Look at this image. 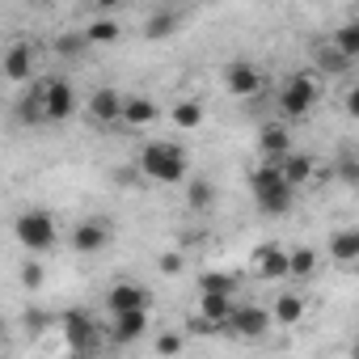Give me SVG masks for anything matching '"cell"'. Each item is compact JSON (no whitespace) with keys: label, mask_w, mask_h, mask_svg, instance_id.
Here are the masks:
<instances>
[{"label":"cell","mask_w":359,"mask_h":359,"mask_svg":"<svg viewBox=\"0 0 359 359\" xmlns=\"http://www.w3.org/2000/svg\"><path fill=\"white\" fill-rule=\"evenodd\" d=\"M135 169L148 177V182L177 187V182H187V173H191V156H187L182 144H173V140H148V144L140 148Z\"/></svg>","instance_id":"obj_1"},{"label":"cell","mask_w":359,"mask_h":359,"mask_svg":"<svg viewBox=\"0 0 359 359\" xmlns=\"http://www.w3.org/2000/svg\"><path fill=\"white\" fill-rule=\"evenodd\" d=\"M13 237H18L22 250L47 254V250H55V241H60V224H55V216H51L47 208H26V212H18V220H13Z\"/></svg>","instance_id":"obj_2"},{"label":"cell","mask_w":359,"mask_h":359,"mask_svg":"<svg viewBox=\"0 0 359 359\" xmlns=\"http://www.w3.org/2000/svg\"><path fill=\"white\" fill-rule=\"evenodd\" d=\"M60 334H64V342H68V351L76 359H93L102 351V330H97V321L85 309H68L60 317Z\"/></svg>","instance_id":"obj_3"},{"label":"cell","mask_w":359,"mask_h":359,"mask_svg":"<svg viewBox=\"0 0 359 359\" xmlns=\"http://www.w3.org/2000/svg\"><path fill=\"white\" fill-rule=\"evenodd\" d=\"M317 97H321V89H317V81H313L309 72H296V76H287V85L279 89V114H283V123H296V118H304V114L317 106Z\"/></svg>","instance_id":"obj_4"},{"label":"cell","mask_w":359,"mask_h":359,"mask_svg":"<svg viewBox=\"0 0 359 359\" xmlns=\"http://www.w3.org/2000/svg\"><path fill=\"white\" fill-rule=\"evenodd\" d=\"M39 97H43V123H64V118H72L76 114V89H72V81L68 76H51V81H43L39 85Z\"/></svg>","instance_id":"obj_5"},{"label":"cell","mask_w":359,"mask_h":359,"mask_svg":"<svg viewBox=\"0 0 359 359\" xmlns=\"http://www.w3.org/2000/svg\"><path fill=\"white\" fill-rule=\"evenodd\" d=\"M271 313H266V304H237L233 309V317H229V325H224V334H233V338H241V342H262L266 334H271Z\"/></svg>","instance_id":"obj_6"},{"label":"cell","mask_w":359,"mask_h":359,"mask_svg":"<svg viewBox=\"0 0 359 359\" xmlns=\"http://www.w3.org/2000/svg\"><path fill=\"white\" fill-rule=\"evenodd\" d=\"M224 89L233 93V97H258L262 93V68L258 64H250V60H233V64H224Z\"/></svg>","instance_id":"obj_7"},{"label":"cell","mask_w":359,"mask_h":359,"mask_svg":"<svg viewBox=\"0 0 359 359\" xmlns=\"http://www.w3.org/2000/svg\"><path fill=\"white\" fill-rule=\"evenodd\" d=\"M148 304H152L148 287H140V283H131V279H118V283L106 292V309H110V317H123V313H148Z\"/></svg>","instance_id":"obj_8"},{"label":"cell","mask_w":359,"mask_h":359,"mask_svg":"<svg viewBox=\"0 0 359 359\" xmlns=\"http://www.w3.org/2000/svg\"><path fill=\"white\" fill-rule=\"evenodd\" d=\"M161 118V106H156V97H148V93H123V127H131V131H144V127H152Z\"/></svg>","instance_id":"obj_9"},{"label":"cell","mask_w":359,"mask_h":359,"mask_svg":"<svg viewBox=\"0 0 359 359\" xmlns=\"http://www.w3.org/2000/svg\"><path fill=\"white\" fill-rule=\"evenodd\" d=\"M68 245L76 254H102L110 245V224L106 220H81L72 233H68Z\"/></svg>","instance_id":"obj_10"},{"label":"cell","mask_w":359,"mask_h":359,"mask_svg":"<svg viewBox=\"0 0 359 359\" xmlns=\"http://www.w3.org/2000/svg\"><path fill=\"white\" fill-rule=\"evenodd\" d=\"M0 72H5V81H13V85H22V81H30L34 76V47L30 43H9V51L0 55Z\"/></svg>","instance_id":"obj_11"},{"label":"cell","mask_w":359,"mask_h":359,"mask_svg":"<svg viewBox=\"0 0 359 359\" xmlns=\"http://www.w3.org/2000/svg\"><path fill=\"white\" fill-rule=\"evenodd\" d=\"M89 118L102 123V127H114V123L123 118V93L110 89V85L93 89V93H89Z\"/></svg>","instance_id":"obj_12"},{"label":"cell","mask_w":359,"mask_h":359,"mask_svg":"<svg viewBox=\"0 0 359 359\" xmlns=\"http://www.w3.org/2000/svg\"><path fill=\"white\" fill-rule=\"evenodd\" d=\"M254 203H258V212H266V216H287V212H292V203H296V191L279 177V182H271V187L254 191Z\"/></svg>","instance_id":"obj_13"},{"label":"cell","mask_w":359,"mask_h":359,"mask_svg":"<svg viewBox=\"0 0 359 359\" xmlns=\"http://www.w3.org/2000/svg\"><path fill=\"white\" fill-rule=\"evenodd\" d=\"M258 152H262L266 161H283V156L292 152V127H287V123H266V127H258Z\"/></svg>","instance_id":"obj_14"},{"label":"cell","mask_w":359,"mask_h":359,"mask_svg":"<svg viewBox=\"0 0 359 359\" xmlns=\"http://www.w3.org/2000/svg\"><path fill=\"white\" fill-rule=\"evenodd\" d=\"M250 271H254L258 279H287V250H279V245L254 250V254H250Z\"/></svg>","instance_id":"obj_15"},{"label":"cell","mask_w":359,"mask_h":359,"mask_svg":"<svg viewBox=\"0 0 359 359\" xmlns=\"http://www.w3.org/2000/svg\"><path fill=\"white\" fill-rule=\"evenodd\" d=\"M275 165H279L283 182H287L292 191H300L304 182H313V173H317V161H313L309 152H296V148H292V152H287L283 161H275Z\"/></svg>","instance_id":"obj_16"},{"label":"cell","mask_w":359,"mask_h":359,"mask_svg":"<svg viewBox=\"0 0 359 359\" xmlns=\"http://www.w3.org/2000/svg\"><path fill=\"white\" fill-rule=\"evenodd\" d=\"M266 313H271V321H279V325H300V321H304V296H300V292H279Z\"/></svg>","instance_id":"obj_17"},{"label":"cell","mask_w":359,"mask_h":359,"mask_svg":"<svg viewBox=\"0 0 359 359\" xmlns=\"http://www.w3.org/2000/svg\"><path fill=\"white\" fill-rule=\"evenodd\" d=\"M81 39H85V47H110V43L123 39V26L114 18H89V26L81 30Z\"/></svg>","instance_id":"obj_18"},{"label":"cell","mask_w":359,"mask_h":359,"mask_svg":"<svg viewBox=\"0 0 359 359\" xmlns=\"http://www.w3.org/2000/svg\"><path fill=\"white\" fill-rule=\"evenodd\" d=\"M330 258H334L338 266L359 262V229H338V233H330Z\"/></svg>","instance_id":"obj_19"},{"label":"cell","mask_w":359,"mask_h":359,"mask_svg":"<svg viewBox=\"0 0 359 359\" xmlns=\"http://www.w3.org/2000/svg\"><path fill=\"white\" fill-rule=\"evenodd\" d=\"M148 334V313H123V317H114V325H110V342H140Z\"/></svg>","instance_id":"obj_20"},{"label":"cell","mask_w":359,"mask_h":359,"mask_svg":"<svg viewBox=\"0 0 359 359\" xmlns=\"http://www.w3.org/2000/svg\"><path fill=\"white\" fill-rule=\"evenodd\" d=\"M241 279L233 271H203L199 275V296H237Z\"/></svg>","instance_id":"obj_21"},{"label":"cell","mask_w":359,"mask_h":359,"mask_svg":"<svg viewBox=\"0 0 359 359\" xmlns=\"http://www.w3.org/2000/svg\"><path fill=\"white\" fill-rule=\"evenodd\" d=\"M169 118H173L177 131H195V127H203V102H199V97H182V102L173 106Z\"/></svg>","instance_id":"obj_22"},{"label":"cell","mask_w":359,"mask_h":359,"mask_svg":"<svg viewBox=\"0 0 359 359\" xmlns=\"http://www.w3.org/2000/svg\"><path fill=\"white\" fill-rule=\"evenodd\" d=\"M330 47L342 55V60H359V22H342L338 30H334V39H330Z\"/></svg>","instance_id":"obj_23"},{"label":"cell","mask_w":359,"mask_h":359,"mask_svg":"<svg viewBox=\"0 0 359 359\" xmlns=\"http://www.w3.org/2000/svg\"><path fill=\"white\" fill-rule=\"evenodd\" d=\"M313 68L325 72V76H346V72H351V60H342L330 43H321V47L313 51Z\"/></svg>","instance_id":"obj_24"},{"label":"cell","mask_w":359,"mask_h":359,"mask_svg":"<svg viewBox=\"0 0 359 359\" xmlns=\"http://www.w3.org/2000/svg\"><path fill=\"white\" fill-rule=\"evenodd\" d=\"M313 275H317V250H309V245L292 250L287 254V279H313Z\"/></svg>","instance_id":"obj_25"},{"label":"cell","mask_w":359,"mask_h":359,"mask_svg":"<svg viewBox=\"0 0 359 359\" xmlns=\"http://www.w3.org/2000/svg\"><path fill=\"white\" fill-rule=\"evenodd\" d=\"M187 203L195 212H208L216 203V187L208 182V177H187Z\"/></svg>","instance_id":"obj_26"},{"label":"cell","mask_w":359,"mask_h":359,"mask_svg":"<svg viewBox=\"0 0 359 359\" xmlns=\"http://www.w3.org/2000/svg\"><path fill=\"white\" fill-rule=\"evenodd\" d=\"M177 22H182V18H177L173 9H161V13H152V18L144 22V39H169V34L177 30Z\"/></svg>","instance_id":"obj_27"},{"label":"cell","mask_w":359,"mask_h":359,"mask_svg":"<svg viewBox=\"0 0 359 359\" xmlns=\"http://www.w3.org/2000/svg\"><path fill=\"white\" fill-rule=\"evenodd\" d=\"M152 342H156V355H161V359H173V355H182V346H187V338L177 334V330H161Z\"/></svg>","instance_id":"obj_28"},{"label":"cell","mask_w":359,"mask_h":359,"mask_svg":"<svg viewBox=\"0 0 359 359\" xmlns=\"http://www.w3.org/2000/svg\"><path fill=\"white\" fill-rule=\"evenodd\" d=\"M156 271H161L165 279L182 275V271H187V254H182V250H165V254H156Z\"/></svg>","instance_id":"obj_29"},{"label":"cell","mask_w":359,"mask_h":359,"mask_svg":"<svg viewBox=\"0 0 359 359\" xmlns=\"http://www.w3.org/2000/svg\"><path fill=\"white\" fill-rule=\"evenodd\" d=\"M18 118L22 123H43V97H39V85L22 97V106H18Z\"/></svg>","instance_id":"obj_30"},{"label":"cell","mask_w":359,"mask_h":359,"mask_svg":"<svg viewBox=\"0 0 359 359\" xmlns=\"http://www.w3.org/2000/svg\"><path fill=\"white\" fill-rule=\"evenodd\" d=\"M47 325H55V317H51V313H43V309H34V304H30V309H26V334H30V338H39V334H43V330H47Z\"/></svg>","instance_id":"obj_31"},{"label":"cell","mask_w":359,"mask_h":359,"mask_svg":"<svg viewBox=\"0 0 359 359\" xmlns=\"http://www.w3.org/2000/svg\"><path fill=\"white\" fill-rule=\"evenodd\" d=\"M22 287H26V292H39V287H43V262H39V258L22 262Z\"/></svg>","instance_id":"obj_32"},{"label":"cell","mask_w":359,"mask_h":359,"mask_svg":"<svg viewBox=\"0 0 359 359\" xmlns=\"http://www.w3.org/2000/svg\"><path fill=\"white\" fill-rule=\"evenodd\" d=\"M81 51H85V39H81V34H60V39H55V55L72 60V55H81Z\"/></svg>","instance_id":"obj_33"},{"label":"cell","mask_w":359,"mask_h":359,"mask_svg":"<svg viewBox=\"0 0 359 359\" xmlns=\"http://www.w3.org/2000/svg\"><path fill=\"white\" fill-rule=\"evenodd\" d=\"M338 177H342V182H355V177H359V165H355V156H342V161H338Z\"/></svg>","instance_id":"obj_34"},{"label":"cell","mask_w":359,"mask_h":359,"mask_svg":"<svg viewBox=\"0 0 359 359\" xmlns=\"http://www.w3.org/2000/svg\"><path fill=\"white\" fill-rule=\"evenodd\" d=\"M355 110H359V89L346 93V114H355Z\"/></svg>","instance_id":"obj_35"},{"label":"cell","mask_w":359,"mask_h":359,"mask_svg":"<svg viewBox=\"0 0 359 359\" xmlns=\"http://www.w3.org/2000/svg\"><path fill=\"white\" fill-rule=\"evenodd\" d=\"M5 330H9V321H5V317H0V342H5Z\"/></svg>","instance_id":"obj_36"},{"label":"cell","mask_w":359,"mask_h":359,"mask_svg":"<svg viewBox=\"0 0 359 359\" xmlns=\"http://www.w3.org/2000/svg\"><path fill=\"white\" fill-rule=\"evenodd\" d=\"M72 359H76V355H72Z\"/></svg>","instance_id":"obj_37"}]
</instances>
